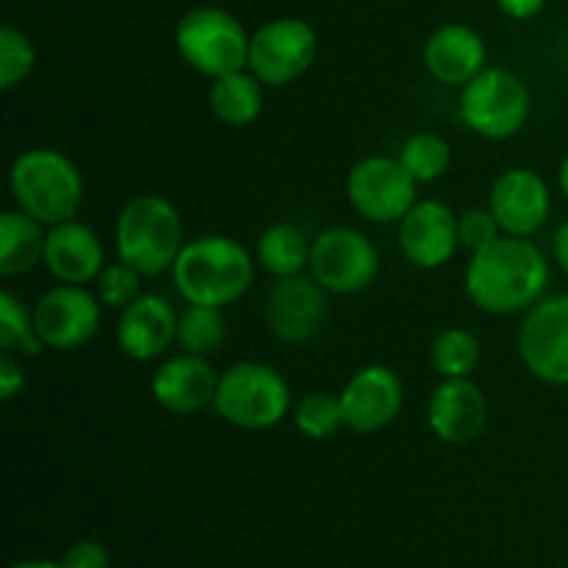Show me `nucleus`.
<instances>
[{
  "instance_id": "c9c22d12",
  "label": "nucleus",
  "mask_w": 568,
  "mask_h": 568,
  "mask_svg": "<svg viewBox=\"0 0 568 568\" xmlns=\"http://www.w3.org/2000/svg\"><path fill=\"white\" fill-rule=\"evenodd\" d=\"M552 247H555V261H558L560 270L568 275V220L558 227V233H555Z\"/></svg>"
},
{
  "instance_id": "0eeeda50",
  "label": "nucleus",
  "mask_w": 568,
  "mask_h": 568,
  "mask_svg": "<svg viewBox=\"0 0 568 568\" xmlns=\"http://www.w3.org/2000/svg\"><path fill=\"white\" fill-rule=\"evenodd\" d=\"M464 125L488 142H505L527 125L532 98L527 83L508 67H486L460 89Z\"/></svg>"
},
{
  "instance_id": "393cba45",
  "label": "nucleus",
  "mask_w": 568,
  "mask_h": 568,
  "mask_svg": "<svg viewBox=\"0 0 568 568\" xmlns=\"http://www.w3.org/2000/svg\"><path fill=\"white\" fill-rule=\"evenodd\" d=\"M480 338L466 327H447L430 344V364L442 381L447 377H471L480 366Z\"/></svg>"
},
{
  "instance_id": "7c9ffc66",
  "label": "nucleus",
  "mask_w": 568,
  "mask_h": 568,
  "mask_svg": "<svg viewBox=\"0 0 568 568\" xmlns=\"http://www.w3.org/2000/svg\"><path fill=\"white\" fill-rule=\"evenodd\" d=\"M142 272L116 258L114 264L103 266V272L94 281V294L103 303V308L125 311L133 300L142 297Z\"/></svg>"
},
{
  "instance_id": "f704fd0d",
  "label": "nucleus",
  "mask_w": 568,
  "mask_h": 568,
  "mask_svg": "<svg viewBox=\"0 0 568 568\" xmlns=\"http://www.w3.org/2000/svg\"><path fill=\"white\" fill-rule=\"evenodd\" d=\"M544 3L547 0H497L499 11L510 20H532V17L541 14Z\"/></svg>"
},
{
  "instance_id": "4be33fe9",
  "label": "nucleus",
  "mask_w": 568,
  "mask_h": 568,
  "mask_svg": "<svg viewBox=\"0 0 568 568\" xmlns=\"http://www.w3.org/2000/svg\"><path fill=\"white\" fill-rule=\"evenodd\" d=\"M48 227L28 216L26 211H3L0 214V275L17 277L31 272L44 261Z\"/></svg>"
},
{
  "instance_id": "2f4dec72",
  "label": "nucleus",
  "mask_w": 568,
  "mask_h": 568,
  "mask_svg": "<svg viewBox=\"0 0 568 568\" xmlns=\"http://www.w3.org/2000/svg\"><path fill=\"white\" fill-rule=\"evenodd\" d=\"M458 236L460 247H466L469 253H480L488 244L497 242L499 236H505L503 227H499L497 216L491 214V209H466L458 214Z\"/></svg>"
},
{
  "instance_id": "473e14b6",
  "label": "nucleus",
  "mask_w": 568,
  "mask_h": 568,
  "mask_svg": "<svg viewBox=\"0 0 568 568\" xmlns=\"http://www.w3.org/2000/svg\"><path fill=\"white\" fill-rule=\"evenodd\" d=\"M109 549L98 541H78L61 558L64 568H109Z\"/></svg>"
},
{
  "instance_id": "c756f323",
  "label": "nucleus",
  "mask_w": 568,
  "mask_h": 568,
  "mask_svg": "<svg viewBox=\"0 0 568 568\" xmlns=\"http://www.w3.org/2000/svg\"><path fill=\"white\" fill-rule=\"evenodd\" d=\"M37 67V48L31 37L14 26L0 28V89L22 87Z\"/></svg>"
},
{
  "instance_id": "6e6552de",
  "label": "nucleus",
  "mask_w": 568,
  "mask_h": 568,
  "mask_svg": "<svg viewBox=\"0 0 568 568\" xmlns=\"http://www.w3.org/2000/svg\"><path fill=\"white\" fill-rule=\"evenodd\" d=\"M308 272L327 294L347 297L375 283L381 272V253L375 242L355 227H327L311 244Z\"/></svg>"
},
{
  "instance_id": "f03ea898",
  "label": "nucleus",
  "mask_w": 568,
  "mask_h": 568,
  "mask_svg": "<svg viewBox=\"0 0 568 568\" xmlns=\"http://www.w3.org/2000/svg\"><path fill=\"white\" fill-rule=\"evenodd\" d=\"M255 258L233 236H197L172 266V283L186 305L225 308L242 300L255 281Z\"/></svg>"
},
{
  "instance_id": "e433bc0d",
  "label": "nucleus",
  "mask_w": 568,
  "mask_h": 568,
  "mask_svg": "<svg viewBox=\"0 0 568 568\" xmlns=\"http://www.w3.org/2000/svg\"><path fill=\"white\" fill-rule=\"evenodd\" d=\"M558 186H560V194L568 200V153L564 155V161H560V170H558Z\"/></svg>"
},
{
  "instance_id": "423d86ee",
  "label": "nucleus",
  "mask_w": 568,
  "mask_h": 568,
  "mask_svg": "<svg viewBox=\"0 0 568 568\" xmlns=\"http://www.w3.org/2000/svg\"><path fill=\"white\" fill-rule=\"evenodd\" d=\"M175 48L200 75L216 78L247 70L250 31L236 14L220 6H194L178 20Z\"/></svg>"
},
{
  "instance_id": "b1692460",
  "label": "nucleus",
  "mask_w": 568,
  "mask_h": 568,
  "mask_svg": "<svg viewBox=\"0 0 568 568\" xmlns=\"http://www.w3.org/2000/svg\"><path fill=\"white\" fill-rule=\"evenodd\" d=\"M209 105L220 122L231 128H247L264 111V83L250 70L231 72L211 81Z\"/></svg>"
},
{
  "instance_id": "20e7f679",
  "label": "nucleus",
  "mask_w": 568,
  "mask_h": 568,
  "mask_svg": "<svg viewBox=\"0 0 568 568\" xmlns=\"http://www.w3.org/2000/svg\"><path fill=\"white\" fill-rule=\"evenodd\" d=\"M114 244L116 258L144 277L172 272L178 255L186 247L181 214L161 194H136L116 214Z\"/></svg>"
},
{
  "instance_id": "c85d7f7f",
  "label": "nucleus",
  "mask_w": 568,
  "mask_h": 568,
  "mask_svg": "<svg viewBox=\"0 0 568 568\" xmlns=\"http://www.w3.org/2000/svg\"><path fill=\"white\" fill-rule=\"evenodd\" d=\"M292 422L311 442H327L344 427V414L338 397L327 392L305 394L292 410Z\"/></svg>"
},
{
  "instance_id": "cd10ccee",
  "label": "nucleus",
  "mask_w": 568,
  "mask_h": 568,
  "mask_svg": "<svg viewBox=\"0 0 568 568\" xmlns=\"http://www.w3.org/2000/svg\"><path fill=\"white\" fill-rule=\"evenodd\" d=\"M225 342V316L222 308L211 305H186L178 316V344L183 353L192 355H214L220 344Z\"/></svg>"
},
{
  "instance_id": "2eb2a0df",
  "label": "nucleus",
  "mask_w": 568,
  "mask_h": 568,
  "mask_svg": "<svg viewBox=\"0 0 568 568\" xmlns=\"http://www.w3.org/2000/svg\"><path fill=\"white\" fill-rule=\"evenodd\" d=\"M264 320L283 344L311 342L327 322V292L311 275L281 277L266 294Z\"/></svg>"
},
{
  "instance_id": "a211bd4d",
  "label": "nucleus",
  "mask_w": 568,
  "mask_h": 568,
  "mask_svg": "<svg viewBox=\"0 0 568 568\" xmlns=\"http://www.w3.org/2000/svg\"><path fill=\"white\" fill-rule=\"evenodd\" d=\"M178 311L161 294H142L116 320V347L136 364H150L178 342Z\"/></svg>"
},
{
  "instance_id": "aec40b11",
  "label": "nucleus",
  "mask_w": 568,
  "mask_h": 568,
  "mask_svg": "<svg viewBox=\"0 0 568 568\" xmlns=\"http://www.w3.org/2000/svg\"><path fill=\"white\" fill-rule=\"evenodd\" d=\"M44 270L59 283H87L98 281L105 266V250L98 231L81 220H67L48 227V242H44Z\"/></svg>"
},
{
  "instance_id": "f257e3e1",
  "label": "nucleus",
  "mask_w": 568,
  "mask_h": 568,
  "mask_svg": "<svg viewBox=\"0 0 568 568\" xmlns=\"http://www.w3.org/2000/svg\"><path fill=\"white\" fill-rule=\"evenodd\" d=\"M549 286V261L532 239L499 236L471 253L464 272L466 297L491 316L527 314Z\"/></svg>"
},
{
  "instance_id": "f3484780",
  "label": "nucleus",
  "mask_w": 568,
  "mask_h": 568,
  "mask_svg": "<svg viewBox=\"0 0 568 568\" xmlns=\"http://www.w3.org/2000/svg\"><path fill=\"white\" fill-rule=\"evenodd\" d=\"M488 425V399L471 377H447L427 403V427L444 444H471Z\"/></svg>"
},
{
  "instance_id": "7ed1b4c3",
  "label": "nucleus",
  "mask_w": 568,
  "mask_h": 568,
  "mask_svg": "<svg viewBox=\"0 0 568 568\" xmlns=\"http://www.w3.org/2000/svg\"><path fill=\"white\" fill-rule=\"evenodd\" d=\"M9 189L17 209L44 227L75 220L83 203L81 170L55 148L22 150L9 170Z\"/></svg>"
},
{
  "instance_id": "a878e982",
  "label": "nucleus",
  "mask_w": 568,
  "mask_h": 568,
  "mask_svg": "<svg viewBox=\"0 0 568 568\" xmlns=\"http://www.w3.org/2000/svg\"><path fill=\"white\" fill-rule=\"evenodd\" d=\"M44 349L33 322V308H28L17 294H0V353L33 358Z\"/></svg>"
},
{
  "instance_id": "4468645a",
  "label": "nucleus",
  "mask_w": 568,
  "mask_h": 568,
  "mask_svg": "<svg viewBox=\"0 0 568 568\" xmlns=\"http://www.w3.org/2000/svg\"><path fill=\"white\" fill-rule=\"evenodd\" d=\"M488 209L497 216L505 236L532 239L552 214V192L530 166H510L494 178Z\"/></svg>"
},
{
  "instance_id": "9d476101",
  "label": "nucleus",
  "mask_w": 568,
  "mask_h": 568,
  "mask_svg": "<svg viewBox=\"0 0 568 568\" xmlns=\"http://www.w3.org/2000/svg\"><path fill=\"white\" fill-rule=\"evenodd\" d=\"M344 189L355 214L375 225H394L414 209L419 183L394 155H369L353 164Z\"/></svg>"
},
{
  "instance_id": "72a5a7b5",
  "label": "nucleus",
  "mask_w": 568,
  "mask_h": 568,
  "mask_svg": "<svg viewBox=\"0 0 568 568\" xmlns=\"http://www.w3.org/2000/svg\"><path fill=\"white\" fill-rule=\"evenodd\" d=\"M22 386H26V369H22L20 355L0 353V397L11 403L22 392Z\"/></svg>"
},
{
  "instance_id": "f8f14e48",
  "label": "nucleus",
  "mask_w": 568,
  "mask_h": 568,
  "mask_svg": "<svg viewBox=\"0 0 568 568\" xmlns=\"http://www.w3.org/2000/svg\"><path fill=\"white\" fill-rule=\"evenodd\" d=\"M103 320V303L98 294L75 283H59L48 288L33 305V322L42 344L55 353H72L92 342Z\"/></svg>"
},
{
  "instance_id": "412c9836",
  "label": "nucleus",
  "mask_w": 568,
  "mask_h": 568,
  "mask_svg": "<svg viewBox=\"0 0 568 568\" xmlns=\"http://www.w3.org/2000/svg\"><path fill=\"white\" fill-rule=\"evenodd\" d=\"M425 67L438 83L447 87H460L480 75L488 67L486 39L475 28L464 22H447L436 28L425 42Z\"/></svg>"
},
{
  "instance_id": "6ab92c4d",
  "label": "nucleus",
  "mask_w": 568,
  "mask_h": 568,
  "mask_svg": "<svg viewBox=\"0 0 568 568\" xmlns=\"http://www.w3.org/2000/svg\"><path fill=\"white\" fill-rule=\"evenodd\" d=\"M216 386H220V375L209 364V358L178 353L153 372L150 394L166 414L192 416L214 405Z\"/></svg>"
},
{
  "instance_id": "39448f33",
  "label": "nucleus",
  "mask_w": 568,
  "mask_h": 568,
  "mask_svg": "<svg viewBox=\"0 0 568 568\" xmlns=\"http://www.w3.org/2000/svg\"><path fill=\"white\" fill-rule=\"evenodd\" d=\"M211 408L222 422L239 430H270L292 410V388L286 377L261 361H239L220 375Z\"/></svg>"
},
{
  "instance_id": "ddd939ff",
  "label": "nucleus",
  "mask_w": 568,
  "mask_h": 568,
  "mask_svg": "<svg viewBox=\"0 0 568 568\" xmlns=\"http://www.w3.org/2000/svg\"><path fill=\"white\" fill-rule=\"evenodd\" d=\"M344 427L358 436H372L392 425L405 405V386L392 366H361L338 394Z\"/></svg>"
},
{
  "instance_id": "1a4fd4ad",
  "label": "nucleus",
  "mask_w": 568,
  "mask_h": 568,
  "mask_svg": "<svg viewBox=\"0 0 568 568\" xmlns=\"http://www.w3.org/2000/svg\"><path fill=\"white\" fill-rule=\"evenodd\" d=\"M316 59V31L300 17H275L250 33L247 70L264 87L281 89L303 78Z\"/></svg>"
},
{
  "instance_id": "dca6fc26",
  "label": "nucleus",
  "mask_w": 568,
  "mask_h": 568,
  "mask_svg": "<svg viewBox=\"0 0 568 568\" xmlns=\"http://www.w3.org/2000/svg\"><path fill=\"white\" fill-rule=\"evenodd\" d=\"M397 225L399 253L416 270H442L458 253V214L442 200H416Z\"/></svg>"
},
{
  "instance_id": "9b49d317",
  "label": "nucleus",
  "mask_w": 568,
  "mask_h": 568,
  "mask_svg": "<svg viewBox=\"0 0 568 568\" xmlns=\"http://www.w3.org/2000/svg\"><path fill=\"white\" fill-rule=\"evenodd\" d=\"M519 358L536 381L568 386V294L541 297L519 327Z\"/></svg>"
},
{
  "instance_id": "4c0bfd02",
  "label": "nucleus",
  "mask_w": 568,
  "mask_h": 568,
  "mask_svg": "<svg viewBox=\"0 0 568 568\" xmlns=\"http://www.w3.org/2000/svg\"><path fill=\"white\" fill-rule=\"evenodd\" d=\"M11 568H64L61 564H44V560H31V564H17Z\"/></svg>"
},
{
  "instance_id": "5701e85b",
  "label": "nucleus",
  "mask_w": 568,
  "mask_h": 568,
  "mask_svg": "<svg viewBox=\"0 0 568 568\" xmlns=\"http://www.w3.org/2000/svg\"><path fill=\"white\" fill-rule=\"evenodd\" d=\"M311 244L314 242L300 225L275 222L255 242V264L275 281L303 275L311 264Z\"/></svg>"
},
{
  "instance_id": "bb28decb",
  "label": "nucleus",
  "mask_w": 568,
  "mask_h": 568,
  "mask_svg": "<svg viewBox=\"0 0 568 568\" xmlns=\"http://www.w3.org/2000/svg\"><path fill=\"white\" fill-rule=\"evenodd\" d=\"M397 159L403 161L405 170L414 175V181L419 183V186H425V183H436L438 178L447 175L449 161H453V150H449V142L442 133L422 131L414 133L410 139H405Z\"/></svg>"
}]
</instances>
